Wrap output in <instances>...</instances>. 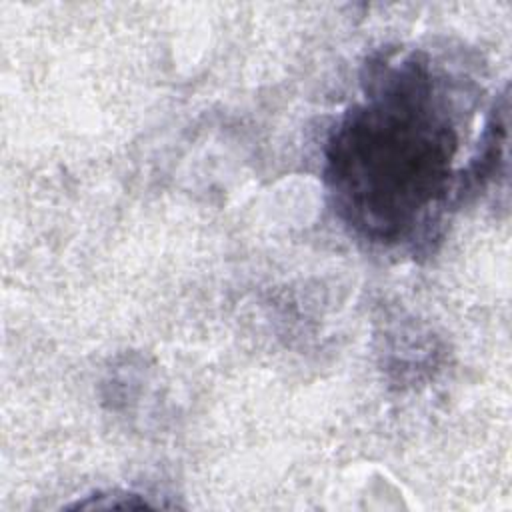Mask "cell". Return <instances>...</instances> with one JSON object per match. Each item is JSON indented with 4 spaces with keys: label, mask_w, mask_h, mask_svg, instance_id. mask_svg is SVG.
<instances>
[{
    "label": "cell",
    "mask_w": 512,
    "mask_h": 512,
    "mask_svg": "<svg viewBox=\"0 0 512 512\" xmlns=\"http://www.w3.org/2000/svg\"><path fill=\"white\" fill-rule=\"evenodd\" d=\"M360 92L324 144L330 204L372 246L426 242L450 204L470 190L468 170L458 166L456 88L426 50L412 48L372 58Z\"/></svg>",
    "instance_id": "1"
}]
</instances>
